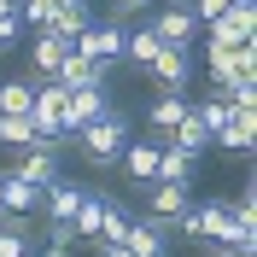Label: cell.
Listing matches in <instances>:
<instances>
[{"mask_svg": "<svg viewBox=\"0 0 257 257\" xmlns=\"http://www.w3.org/2000/svg\"><path fill=\"white\" fill-rule=\"evenodd\" d=\"M135 6H152V0H111V12H135Z\"/></svg>", "mask_w": 257, "mask_h": 257, "instance_id": "4316f807", "label": "cell"}, {"mask_svg": "<svg viewBox=\"0 0 257 257\" xmlns=\"http://www.w3.org/2000/svg\"><path fill=\"white\" fill-rule=\"evenodd\" d=\"M152 35H158L164 47H193V41H199V12H193V0H170L164 12H152Z\"/></svg>", "mask_w": 257, "mask_h": 257, "instance_id": "7a4b0ae2", "label": "cell"}, {"mask_svg": "<svg viewBox=\"0 0 257 257\" xmlns=\"http://www.w3.org/2000/svg\"><path fill=\"white\" fill-rule=\"evenodd\" d=\"M105 70H111V64H99V59H88V53H76V47H70L53 82H64V88H82V82H105Z\"/></svg>", "mask_w": 257, "mask_h": 257, "instance_id": "5bb4252c", "label": "cell"}, {"mask_svg": "<svg viewBox=\"0 0 257 257\" xmlns=\"http://www.w3.org/2000/svg\"><path fill=\"white\" fill-rule=\"evenodd\" d=\"M76 228H70V222H47V240H41V251H35V257H76Z\"/></svg>", "mask_w": 257, "mask_h": 257, "instance_id": "7402d4cb", "label": "cell"}, {"mask_svg": "<svg viewBox=\"0 0 257 257\" xmlns=\"http://www.w3.org/2000/svg\"><path fill=\"white\" fill-rule=\"evenodd\" d=\"M105 111H111V94H105V82H82V88H70V99H64V135H76V128L99 123Z\"/></svg>", "mask_w": 257, "mask_h": 257, "instance_id": "3957f363", "label": "cell"}, {"mask_svg": "<svg viewBox=\"0 0 257 257\" xmlns=\"http://www.w3.org/2000/svg\"><path fill=\"white\" fill-rule=\"evenodd\" d=\"M187 205H193V181H146V216H152V222L176 228V216Z\"/></svg>", "mask_w": 257, "mask_h": 257, "instance_id": "277c9868", "label": "cell"}, {"mask_svg": "<svg viewBox=\"0 0 257 257\" xmlns=\"http://www.w3.org/2000/svg\"><path fill=\"white\" fill-rule=\"evenodd\" d=\"M222 6H234V0H193V12H199V24H210V18L222 12Z\"/></svg>", "mask_w": 257, "mask_h": 257, "instance_id": "484cf974", "label": "cell"}, {"mask_svg": "<svg viewBox=\"0 0 257 257\" xmlns=\"http://www.w3.org/2000/svg\"><path fill=\"white\" fill-rule=\"evenodd\" d=\"M158 181H193V152L176 141H158Z\"/></svg>", "mask_w": 257, "mask_h": 257, "instance_id": "ffe728a7", "label": "cell"}, {"mask_svg": "<svg viewBox=\"0 0 257 257\" xmlns=\"http://www.w3.org/2000/svg\"><path fill=\"white\" fill-rule=\"evenodd\" d=\"M123 234H128V210H123V199H99V240L94 245H123Z\"/></svg>", "mask_w": 257, "mask_h": 257, "instance_id": "ac0fdd59", "label": "cell"}, {"mask_svg": "<svg viewBox=\"0 0 257 257\" xmlns=\"http://www.w3.org/2000/svg\"><path fill=\"white\" fill-rule=\"evenodd\" d=\"M146 76L158 88H187L193 82V47H158V59L146 64Z\"/></svg>", "mask_w": 257, "mask_h": 257, "instance_id": "52a82bcc", "label": "cell"}, {"mask_svg": "<svg viewBox=\"0 0 257 257\" xmlns=\"http://www.w3.org/2000/svg\"><path fill=\"white\" fill-rule=\"evenodd\" d=\"M99 199H105L99 187H82V199H76L70 228H76V240H82V245H94V240H99Z\"/></svg>", "mask_w": 257, "mask_h": 257, "instance_id": "e0dca14e", "label": "cell"}, {"mask_svg": "<svg viewBox=\"0 0 257 257\" xmlns=\"http://www.w3.org/2000/svg\"><path fill=\"white\" fill-rule=\"evenodd\" d=\"M30 141H41L35 123H30V111H24V117H0V146H18V152H24Z\"/></svg>", "mask_w": 257, "mask_h": 257, "instance_id": "d4e9b609", "label": "cell"}, {"mask_svg": "<svg viewBox=\"0 0 257 257\" xmlns=\"http://www.w3.org/2000/svg\"><path fill=\"white\" fill-rule=\"evenodd\" d=\"M170 234H176L170 222H152V216H146V222H135V216H128L123 245H128V257H170Z\"/></svg>", "mask_w": 257, "mask_h": 257, "instance_id": "8992f818", "label": "cell"}, {"mask_svg": "<svg viewBox=\"0 0 257 257\" xmlns=\"http://www.w3.org/2000/svg\"><path fill=\"white\" fill-rule=\"evenodd\" d=\"M35 105V82L18 76V82H0V117H24Z\"/></svg>", "mask_w": 257, "mask_h": 257, "instance_id": "44dd1931", "label": "cell"}, {"mask_svg": "<svg viewBox=\"0 0 257 257\" xmlns=\"http://www.w3.org/2000/svg\"><path fill=\"white\" fill-rule=\"evenodd\" d=\"M30 210H41V187L24 181L18 170H6L0 176V216H30Z\"/></svg>", "mask_w": 257, "mask_h": 257, "instance_id": "8fae6325", "label": "cell"}, {"mask_svg": "<svg viewBox=\"0 0 257 257\" xmlns=\"http://www.w3.org/2000/svg\"><path fill=\"white\" fill-rule=\"evenodd\" d=\"M88 24H94V18H88V0H82V6H64V12H59V18H53L47 30H53V35H59V41H76V35H82V30H88Z\"/></svg>", "mask_w": 257, "mask_h": 257, "instance_id": "cb8c5ba5", "label": "cell"}, {"mask_svg": "<svg viewBox=\"0 0 257 257\" xmlns=\"http://www.w3.org/2000/svg\"><path fill=\"white\" fill-rule=\"evenodd\" d=\"M187 105H193L187 88H158V99L146 105V128H152V135H170V128L187 117Z\"/></svg>", "mask_w": 257, "mask_h": 257, "instance_id": "7c38bea8", "label": "cell"}, {"mask_svg": "<svg viewBox=\"0 0 257 257\" xmlns=\"http://www.w3.org/2000/svg\"><path fill=\"white\" fill-rule=\"evenodd\" d=\"M64 6H82V0H18L24 24H35V30H47V24H53V18L64 12Z\"/></svg>", "mask_w": 257, "mask_h": 257, "instance_id": "603a6c76", "label": "cell"}, {"mask_svg": "<svg viewBox=\"0 0 257 257\" xmlns=\"http://www.w3.org/2000/svg\"><path fill=\"white\" fill-rule=\"evenodd\" d=\"M64 53H70V41H59L53 30H35V47H30V82H53L59 76Z\"/></svg>", "mask_w": 257, "mask_h": 257, "instance_id": "9c48e42d", "label": "cell"}, {"mask_svg": "<svg viewBox=\"0 0 257 257\" xmlns=\"http://www.w3.org/2000/svg\"><path fill=\"white\" fill-rule=\"evenodd\" d=\"M70 47L88 53V59H99V64H117L123 59V24H117V18H99V24H88Z\"/></svg>", "mask_w": 257, "mask_h": 257, "instance_id": "5b68a950", "label": "cell"}, {"mask_svg": "<svg viewBox=\"0 0 257 257\" xmlns=\"http://www.w3.org/2000/svg\"><path fill=\"white\" fill-rule=\"evenodd\" d=\"M18 176L35 181V187L59 181V146H53V141H30L24 152H18Z\"/></svg>", "mask_w": 257, "mask_h": 257, "instance_id": "ba28073f", "label": "cell"}, {"mask_svg": "<svg viewBox=\"0 0 257 257\" xmlns=\"http://www.w3.org/2000/svg\"><path fill=\"white\" fill-rule=\"evenodd\" d=\"M158 47H164V41L152 35V24H146V30H128L123 35V64H128V70H146V64L158 59Z\"/></svg>", "mask_w": 257, "mask_h": 257, "instance_id": "d6986e66", "label": "cell"}, {"mask_svg": "<svg viewBox=\"0 0 257 257\" xmlns=\"http://www.w3.org/2000/svg\"><path fill=\"white\" fill-rule=\"evenodd\" d=\"M123 176L135 181V187H146V181H158V135H152V141H135V135H128V146H123Z\"/></svg>", "mask_w": 257, "mask_h": 257, "instance_id": "30bf717a", "label": "cell"}, {"mask_svg": "<svg viewBox=\"0 0 257 257\" xmlns=\"http://www.w3.org/2000/svg\"><path fill=\"white\" fill-rule=\"evenodd\" d=\"M70 141L82 146V158L94 164V170H111V164L123 158V146H128V117H123V111H117V105H111V111L99 117V123H88V128H76V135H70Z\"/></svg>", "mask_w": 257, "mask_h": 257, "instance_id": "6da1fadb", "label": "cell"}, {"mask_svg": "<svg viewBox=\"0 0 257 257\" xmlns=\"http://www.w3.org/2000/svg\"><path fill=\"white\" fill-rule=\"evenodd\" d=\"M158 141H176L181 152H193V158H199V152H210V128L199 123V111L187 105V117H181V123L170 128V135H158Z\"/></svg>", "mask_w": 257, "mask_h": 257, "instance_id": "2e32d148", "label": "cell"}, {"mask_svg": "<svg viewBox=\"0 0 257 257\" xmlns=\"http://www.w3.org/2000/svg\"><path fill=\"white\" fill-rule=\"evenodd\" d=\"M0 257H35L30 216H0Z\"/></svg>", "mask_w": 257, "mask_h": 257, "instance_id": "9a60e30c", "label": "cell"}, {"mask_svg": "<svg viewBox=\"0 0 257 257\" xmlns=\"http://www.w3.org/2000/svg\"><path fill=\"white\" fill-rule=\"evenodd\" d=\"M76 199H82V187L76 181H47V187H41V216H47V222H70V216H76Z\"/></svg>", "mask_w": 257, "mask_h": 257, "instance_id": "4fadbf2b", "label": "cell"}]
</instances>
